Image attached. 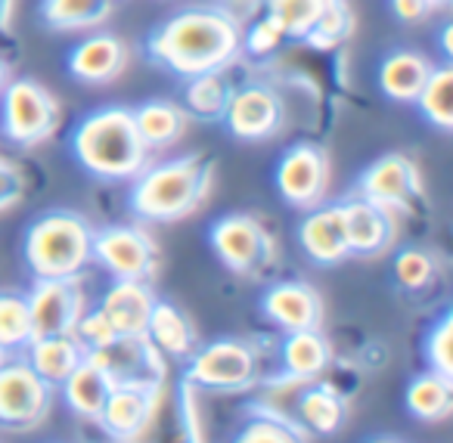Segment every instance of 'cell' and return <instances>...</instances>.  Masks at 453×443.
Wrapping results in <instances>:
<instances>
[{"label":"cell","mask_w":453,"mask_h":443,"mask_svg":"<svg viewBox=\"0 0 453 443\" xmlns=\"http://www.w3.org/2000/svg\"><path fill=\"white\" fill-rule=\"evenodd\" d=\"M146 50L180 78L224 72L242 50V26L226 7H189L158 26Z\"/></svg>","instance_id":"obj_1"},{"label":"cell","mask_w":453,"mask_h":443,"mask_svg":"<svg viewBox=\"0 0 453 443\" xmlns=\"http://www.w3.org/2000/svg\"><path fill=\"white\" fill-rule=\"evenodd\" d=\"M72 152L84 171L115 183L134 180L152 156L134 125V112L125 106H103L84 115L72 134Z\"/></svg>","instance_id":"obj_2"},{"label":"cell","mask_w":453,"mask_h":443,"mask_svg":"<svg viewBox=\"0 0 453 443\" xmlns=\"http://www.w3.org/2000/svg\"><path fill=\"white\" fill-rule=\"evenodd\" d=\"M214 183V164L202 156L146 164L131 187V208L150 224H174L199 211Z\"/></svg>","instance_id":"obj_3"},{"label":"cell","mask_w":453,"mask_h":443,"mask_svg":"<svg viewBox=\"0 0 453 443\" xmlns=\"http://www.w3.org/2000/svg\"><path fill=\"white\" fill-rule=\"evenodd\" d=\"M94 226L75 211H50L26 233V264L38 279L81 276L94 261Z\"/></svg>","instance_id":"obj_4"},{"label":"cell","mask_w":453,"mask_h":443,"mask_svg":"<svg viewBox=\"0 0 453 443\" xmlns=\"http://www.w3.org/2000/svg\"><path fill=\"white\" fill-rule=\"evenodd\" d=\"M0 127L16 146H38L59 127V100L32 78H16L0 90Z\"/></svg>","instance_id":"obj_5"},{"label":"cell","mask_w":453,"mask_h":443,"mask_svg":"<svg viewBox=\"0 0 453 443\" xmlns=\"http://www.w3.org/2000/svg\"><path fill=\"white\" fill-rule=\"evenodd\" d=\"M208 242L218 261L240 276H261L277 264V239L252 214H226L214 220L208 230Z\"/></svg>","instance_id":"obj_6"},{"label":"cell","mask_w":453,"mask_h":443,"mask_svg":"<svg viewBox=\"0 0 453 443\" xmlns=\"http://www.w3.org/2000/svg\"><path fill=\"white\" fill-rule=\"evenodd\" d=\"M53 406V385H47L26 356L0 354V428L32 431Z\"/></svg>","instance_id":"obj_7"},{"label":"cell","mask_w":453,"mask_h":443,"mask_svg":"<svg viewBox=\"0 0 453 443\" xmlns=\"http://www.w3.org/2000/svg\"><path fill=\"white\" fill-rule=\"evenodd\" d=\"M187 381L199 391H246L258 381V354L236 338L211 341L189 354Z\"/></svg>","instance_id":"obj_8"},{"label":"cell","mask_w":453,"mask_h":443,"mask_svg":"<svg viewBox=\"0 0 453 443\" xmlns=\"http://www.w3.org/2000/svg\"><path fill=\"white\" fill-rule=\"evenodd\" d=\"M88 356L109 375L112 387H162L168 375L165 354L146 338V332L119 335L106 348L90 350Z\"/></svg>","instance_id":"obj_9"},{"label":"cell","mask_w":453,"mask_h":443,"mask_svg":"<svg viewBox=\"0 0 453 443\" xmlns=\"http://www.w3.org/2000/svg\"><path fill=\"white\" fill-rule=\"evenodd\" d=\"M94 261L115 279L150 282L158 267V245L143 226H106L94 233Z\"/></svg>","instance_id":"obj_10"},{"label":"cell","mask_w":453,"mask_h":443,"mask_svg":"<svg viewBox=\"0 0 453 443\" xmlns=\"http://www.w3.org/2000/svg\"><path fill=\"white\" fill-rule=\"evenodd\" d=\"M357 193L360 199L388 208L401 218V214L413 211L416 202L422 199V174L413 158L401 156V152H388L364 171Z\"/></svg>","instance_id":"obj_11"},{"label":"cell","mask_w":453,"mask_h":443,"mask_svg":"<svg viewBox=\"0 0 453 443\" xmlns=\"http://www.w3.org/2000/svg\"><path fill=\"white\" fill-rule=\"evenodd\" d=\"M28 313H32V332L38 335H59L72 332L78 319L88 310V292L81 276H59V279H38L28 294Z\"/></svg>","instance_id":"obj_12"},{"label":"cell","mask_w":453,"mask_h":443,"mask_svg":"<svg viewBox=\"0 0 453 443\" xmlns=\"http://www.w3.org/2000/svg\"><path fill=\"white\" fill-rule=\"evenodd\" d=\"M277 189L283 202L292 208H317L323 205L329 189V158L320 146L314 143H296L286 149L277 168Z\"/></svg>","instance_id":"obj_13"},{"label":"cell","mask_w":453,"mask_h":443,"mask_svg":"<svg viewBox=\"0 0 453 443\" xmlns=\"http://www.w3.org/2000/svg\"><path fill=\"white\" fill-rule=\"evenodd\" d=\"M220 118L226 121L230 134L236 140H249V143H258V140H271L273 134L283 125V103L265 84H249V88L230 90V100Z\"/></svg>","instance_id":"obj_14"},{"label":"cell","mask_w":453,"mask_h":443,"mask_svg":"<svg viewBox=\"0 0 453 443\" xmlns=\"http://www.w3.org/2000/svg\"><path fill=\"white\" fill-rule=\"evenodd\" d=\"M162 387H112L100 412V428L115 440H137L158 416Z\"/></svg>","instance_id":"obj_15"},{"label":"cell","mask_w":453,"mask_h":443,"mask_svg":"<svg viewBox=\"0 0 453 443\" xmlns=\"http://www.w3.org/2000/svg\"><path fill=\"white\" fill-rule=\"evenodd\" d=\"M345 211V230H348V248L357 257H376L395 245L397 239V214L382 205H372L366 199L342 202Z\"/></svg>","instance_id":"obj_16"},{"label":"cell","mask_w":453,"mask_h":443,"mask_svg":"<svg viewBox=\"0 0 453 443\" xmlns=\"http://www.w3.org/2000/svg\"><path fill=\"white\" fill-rule=\"evenodd\" d=\"M265 317L280 332L323 329V298L304 282H277L261 298Z\"/></svg>","instance_id":"obj_17"},{"label":"cell","mask_w":453,"mask_h":443,"mask_svg":"<svg viewBox=\"0 0 453 443\" xmlns=\"http://www.w3.org/2000/svg\"><path fill=\"white\" fill-rule=\"evenodd\" d=\"M127 44L115 34L96 32L84 38L81 44L72 47L69 53V75L90 88L100 84H112L115 78L125 75L127 69Z\"/></svg>","instance_id":"obj_18"},{"label":"cell","mask_w":453,"mask_h":443,"mask_svg":"<svg viewBox=\"0 0 453 443\" xmlns=\"http://www.w3.org/2000/svg\"><path fill=\"white\" fill-rule=\"evenodd\" d=\"M298 242L317 264H342L351 257L345 230V211L342 205H317L308 208L302 226H298Z\"/></svg>","instance_id":"obj_19"},{"label":"cell","mask_w":453,"mask_h":443,"mask_svg":"<svg viewBox=\"0 0 453 443\" xmlns=\"http://www.w3.org/2000/svg\"><path fill=\"white\" fill-rule=\"evenodd\" d=\"M156 292L143 279H115L100 301V310L119 335H140L150 323Z\"/></svg>","instance_id":"obj_20"},{"label":"cell","mask_w":453,"mask_h":443,"mask_svg":"<svg viewBox=\"0 0 453 443\" xmlns=\"http://www.w3.org/2000/svg\"><path fill=\"white\" fill-rule=\"evenodd\" d=\"M28 366L47 381V385L59 387L72 372L78 369V363L88 356V350L81 348L72 332H59V335H38L28 341Z\"/></svg>","instance_id":"obj_21"},{"label":"cell","mask_w":453,"mask_h":443,"mask_svg":"<svg viewBox=\"0 0 453 443\" xmlns=\"http://www.w3.org/2000/svg\"><path fill=\"white\" fill-rule=\"evenodd\" d=\"M283 372L298 381H317L333 363V344L320 329L286 332V341L280 348Z\"/></svg>","instance_id":"obj_22"},{"label":"cell","mask_w":453,"mask_h":443,"mask_svg":"<svg viewBox=\"0 0 453 443\" xmlns=\"http://www.w3.org/2000/svg\"><path fill=\"white\" fill-rule=\"evenodd\" d=\"M432 69H434L432 59L416 50L388 53L382 59V65H379V88L395 103H416V96L426 88Z\"/></svg>","instance_id":"obj_23"},{"label":"cell","mask_w":453,"mask_h":443,"mask_svg":"<svg viewBox=\"0 0 453 443\" xmlns=\"http://www.w3.org/2000/svg\"><path fill=\"white\" fill-rule=\"evenodd\" d=\"M59 391H63L65 406H69L78 418H84V422H100V412H103V406H106L109 391H112V381H109V375L103 372L90 356H84L75 372L59 385Z\"/></svg>","instance_id":"obj_24"},{"label":"cell","mask_w":453,"mask_h":443,"mask_svg":"<svg viewBox=\"0 0 453 443\" xmlns=\"http://www.w3.org/2000/svg\"><path fill=\"white\" fill-rule=\"evenodd\" d=\"M296 409H298V422L304 431L311 434H339L345 428V400L335 393V387L329 385H314V381H304L302 391L296 397Z\"/></svg>","instance_id":"obj_25"},{"label":"cell","mask_w":453,"mask_h":443,"mask_svg":"<svg viewBox=\"0 0 453 443\" xmlns=\"http://www.w3.org/2000/svg\"><path fill=\"white\" fill-rule=\"evenodd\" d=\"M146 338L162 350L165 356H177V360H189L196 350V325L180 307L168 304V301H156L146 323Z\"/></svg>","instance_id":"obj_26"},{"label":"cell","mask_w":453,"mask_h":443,"mask_svg":"<svg viewBox=\"0 0 453 443\" xmlns=\"http://www.w3.org/2000/svg\"><path fill=\"white\" fill-rule=\"evenodd\" d=\"M134 125H137L140 137H143L146 149L162 152L168 146H174L187 131V109H180L177 103L168 100H150L143 106L131 109Z\"/></svg>","instance_id":"obj_27"},{"label":"cell","mask_w":453,"mask_h":443,"mask_svg":"<svg viewBox=\"0 0 453 443\" xmlns=\"http://www.w3.org/2000/svg\"><path fill=\"white\" fill-rule=\"evenodd\" d=\"M407 409L413 412L419 422H444L453 412V385L450 375H441L434 369L416 375L407 387Z\"/></svg>","instance_id":"obj_28"},{"label":"cell","mask_w":453,"mask_h":443,"mask_svg":"<svg viewBox=\"0 0 453 443\" xmlns=\"http://www.w3.org/2000/svg\"><path fill=\"white\" fill-rule=\"evenodd\" d=\"M112 13V0H44L41 16L53 32H90Z\"/></svg>","instance_id":"obj_29"},{"label":"cell","mask_w":453,"mask_h":443,"mask_svg":"<svg viewBox=\"0 0 453 443\" xmlns=\"http://www.w3.org/2000/svg\"><path fill=\"white\" fill-rule=\"evenodd\" d=\"M258 409L252 412L242 431L236 434V440L242 443H296V440H304L308 431L302 428V422H292L286 412L273 409L267 403H255Z\"/></svg>","instance_id":"obj_30"},{"label":"cell","mask_w":453,"mask_h":443,"mask_svg":"<svg viewBox=\"0 0 453 443\" xmlns=\"http://www.w3.org/2000/svg\"><path fill=\"white\" fill-rule=\"evenodd\" d=\"M226 100H230V84H226L224 72H202L193 75L183 90V109L193 112L196 118L214 121L224 115Z\"/></svg>","instance_id":"obj_31"},{"label":"cell","mask_w":453,"mask_h":443,"mask_svg":"<svg viewBox=\"0 0 453 443\" xmlns=\"http://www.w3.org/2000/svg\"><path fill=\"white\" fill-rule=\"evenodd\" d=\"M416 106L422 109L428 125L438 127L441 134L453 131V72H450V65L432 69L426 88H422L419 96H416Z\"/></svg>","instance_id":"obj_32"},{"label":"cell","mask_w":453,"mask_h":443,"mask_svg":"<svg viewBox=\"0 0 453 443\" xmlns=\"http://www.w3.org/2000/svg\"><path fill=\"white\" fill-rule=\"evenodd\" d=\"M261 7L283 28L286 38L304 41V34L314 28V22L329 7V0H261Z\"/></svg>","instance_id":"obj_33"},{"label":"cell","mask_w":453,"mask_h":443,"mask_svg":"<svg viewBox=\"0 0 453 443\" xmlns=\"http://www.w3.org/2000/svg\"><path fill=\"white\" fill-rule=\"evenodd\" d=\"M35 338L28 301L22 294H0V354L26 350Z\"/></svg>","instance_id":"obj_34"},{"label":"cell","mask_w":453,"mask_h":443,"mask_svg":"<svg viewBox=\"0 0 453 443\" xmlns=\"http://www.w3.org/2000/svg\"><path fill=\"white\" fill-rule=\"evenodd\" d=\"M351 28H354V19L345 0H329V7L323 10V16L314 22V28L304 34V41H308L314 50L329 53L351 34Z\"/></svg>","instance_id":"obj_35"},{"label":"cell","mask_w":453,"mask_h":443,"mask_svg":"<svg viewBox=\"0 0 453 443\" xmlns=\"http://www.w3.org/2000/svg\"><path fill=\"white\" fill-rule=\"evenodd\" d=\"M434 257L428 251L419 248H407L395 257V279L403 292H419V288H428L434 282Z\"/></svg>","instance_id":"obj_36"},{"label":"cell","mask_w":453,"mask_h":443,"mask_svg":"<svg viewBox=\"0 0 453 443\" xmlns=\"http://www.w3.org/2000/svg\"><path fill=\"white\" fill-rule=\"evenodd\" d=\"M426 360H428V369L453 378V317L450 313H444V317L438 319V325L428 332Z\"/></svg>","instance_id":"obj_37"},{"label":"cell","mask_w":453,"mask_h":443,"mask_svg":"<svg viewBox=\"0 0 453 443\" xmlns=\"http://www.w3.org/2000/svg\"><path fill=\"white\" fill-rule=\"evenodd\" d=\"M72 335L78 338V341H81V348L88 350H100V348H106L109 341H115V338H119V332L112 329V323H109L106 319V313L100 310V307H96V310H84V317L78 319V325L75 329H72Z\"/></svg>","instance_id":"obj_38"},{"label":"cell","mask_w":453,"mask_h":443,"mask_svg":"<svg viewBox=\"0 0 453 443\" xmlns=\"http://www.w3.org/2000/svg\"><path fill=\"white\" fill-rule=\"evenodd\" d=\"M286 41L283 28L271 19V16H261L249 26V32H242V47H246L252 57H271V53L280 50V44Z\"/></svg>","instance_id":"obj_39"},{"label":"cell","mask_w":453,"mask_h":443,"mask_svg":"<svg viewBox=\"0 0 453 443\" xmlns=\"http://www.w3.org/2000/svg\"><path fill=\"white\" fill-rule=\"evenodd\" d=\"M199 387L193 381H183L180 387V428L187 440H205V416H202Z\"/></svg>","instance_id":"obj_40"},{"label":"cell","mask_w":453,"mask_h":443,"mask_svg":"<svg viewBox=\"0 0 453 443\" xmlns=\"http://www.w3.org/2000/svg\"><path fill=\"white\" fill-rule=\"evenodd\" d=\"M22 195H26V174L16 162L0 158V214L13 211L22 202Z\"/></svg>","instance_id":"obj_41"},{"label":"cell","mask_w":453,"mask_h":443,"mask_svg":"<svg viewBox=\"0 0 453 443\" xmlns=\"http://www.w3.org/2000/svg\"><path fill=\"white\" fill-rule=\"evenodd\" d=\"M391 10L401 22H422L432 13L428 0H391Z\"/></svg>","instance_id":"obj_42"},{"label":"cell","mask_w":453,"mask_h":443,"mask_svg":"<svg viewBox=\"0 0 453 443\" xmlns=\"http://www.w3.org/2000/svg\"><path fill=\"white\" fill-rule=\"evenodd\" d=\"M224 7L230 10V13L240 19V16H249V13H255V10L261 7V0H224Z\"/></svg>","instance_id":"obj_43"},{"label":"cell","mask_w":453,"mask_h":443,"mask_svg":"<svg viewBox=\"0 0 453 443\" xmlns=\"http://www.w3.org/2000/svg\"><path fill=\"white\" fill-rule=\"evenodd\" d=\"M13 10H16V0H0V32H7L10 22H13Z\"/></svg>","instance_id":"obj_44"},{"label":"cell","mask_w":453,"mask_h":443,"mask_svg":"<svg viewBox=\"0 0 453 443\" xmlns=\"http://www.w3.org/2000/svg\"><path fill=\"white\" fill-rule=\"evenodd\" d=\"M450 34H453V26H444V32H441V47H444V57H450V53H453Z\"/></svg>","instance_id":"obj_45"},{"label":"cell","mask_w":453,"mask_h":443,"mask_svg":"<svg viewBox=\"0 0 453 443\" xmlns=\"http://www.w3.org/2000/svg\"><path fill=\"white\" fill-rule=\"evenodd\" d=\"M7 81H10V65L4 63V57H0V90L7 88Z\"/></svg>","instance_id":"obj_46"},{"label":"cell","mask_w":453,"mask_h":443,"mask_svg":"<svg viewBox=\"0 0 453 443\" xmlns=\"http://www.w3.org/2000/svg\"><path fill=\"white\" fill-rule=\"evenodd\" d=\"M428 7H432V10H444V7H450V0H428Z\"/></svg>","instance_id":"obj_47"}]
</instances>
